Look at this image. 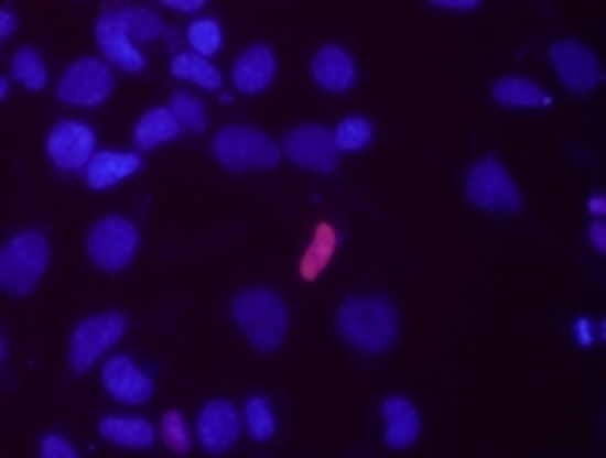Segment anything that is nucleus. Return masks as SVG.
<instances>
[{
  "label": "nucleus",
  "mask_w": 606,
  "mask_h": 458,
  "mask_svg": "<svg viewBox=\"0 0 606 458\" xmlns=\"http://www.w3.org/2000/svg\"><path fill=\"white\" fill-rule=\"evenodd\" d=\"M335 250H338V231L328 221H320L316 231H313V238L306 243V250H303L301 265H297L303 282H316L328 269V263H332Z\"/></svg>",
  "instance_id": "obj_18"
},
{
  "label": "nucleus",
  "mask_w": 606,
  "mask_h": 458,
  "mask_svg": "<svg viewBox=\"0 0 606 458\" xmlns=\"http://www.w3.org/2000/svg\"><path fill=\"white\" fill-rule=\"evenodd\" d=\"M47 155L61 171L89 168L95 155V133L89 123L61 121L47 137Z\"/></svg>",
  "instance_id": "obj_10"
},
{
  "label": "nucleus",
  "mask_w": 606,
  "mask_h": 458,
  "mask_svg": "<svg viewBox=\"0 0 606 458\" xmlns=\"http://www.w3.org/2000/svg\"><path fill=\"white\" fill-rule=\"evenodd\" d=\"M281 152H284L294 165H301V168L323 171V174L338 168L335 133H328V127H323V123H303V127H294V130L284 137Z\"/></svg>",
  "instance_id": "obj_9"
},
{
  "label": "nucleus",
  "mask_w": 606,
  "mask_h": 458,
  "mask_svg": "<svg viewBox=\"0 0 606 458\" xmlns=\"http://www.w3.org/2000/svg\"><path fill=\"white\" fill-rule=\"evenodd\" d=\"M115 13L133 42H152V39H159L164 32L162 17H155L145 7H115Z\"/></svg>",
  "instance_id": "obj_23"
},
{
  "label": "nucleus",
  "mask_w": 606,
  "mask_h": 458,
  "mask_svg": "<svg viewBox=\"0 0 606 458\" xmlns=\"http://www.w3.org/2000/svg\"><path fill=\"white\" fill-rule=\"evenodd\" d=\"M140 168L142 155H137V152H95L89 168H86V181L93 190H108Z\"/></svg>",
  "instance_id": "obj_16"
},
{
  "label": "nucleus",
  "mask_w": 606,
  "mask_h": 458,
  "mask_svg": "<svg viewBox=\"0 0 606 458\" xmlns=\"http://www.w3.org/2000/svg\"><path fill=\"white\" fill-rule=\"evenodd\" d=\"M493 98L506 108H547L553 105V98L547 96L537 83L521 79V76H502L493 86Z\"/></svg>",
  "instance_id": "obj_21"
},
{
  "label": "nucleus",
  "mask_w": 606,
  "mask_h": 458,
  "mask_svg": "<svg viewBox=\"0 0 606 458\" xmlns=\"http://www.w3.org/2000/svg\"><path fill=\"white\" fill-rule=\"evenodd\" d=\"M115 89V76L108 70V64L83 57L71 64L64 76L57 79V101L64 105H79V108H95Z\"/></svg>",
  "instance_id": "obj_6"
},
{
  "label": "nucleus",
  "mask_w": 606,
  "mask_h": 458,
  "mask_svg": "<svg viewBox=\"0 0 606 458\" xmlns=\"http://www.w3.org/2000/svg\"><path fill=\"white\" fill-rule=\"evenodd\" d=\"M212 155L228 171H269L284 155L275 140L253 127H228L212 140Z\"/></svg>",
  "instance_id": "obj_4"
},
{
  "label": "nucleus",
  "mask_w": 606,
  "mask_h": 458,
  "mask_svg": "<svg viewBox=\"0 0 606 458\" xmlns=\"http://www.w3.org/2000/svg\"><path fill=\"white\" fill-rule=\"evenodd\" d=\"M101 436L115 446H127V449H149L155 443V430L149 421L140 417H101L98 424Z\"/></svg>",
  "instance_id": "obj_20"
},
{
  "label": "nucleus",
  "mask_w": 606,
  "mask_h": 458,
  "mask_svg": "<svg viewBox=\"0 0 606 458\" xmlns=\"http://www.w3.org/2000/svg\"><path fill=\"white\" fill-rule=\"evenodd\" d=\"M374 140V123L364 118H345L335 130V145L338 152H357Z\"/></svg>",
  "instance_id": "obj_28"
},
{
  "label": "nucleus",
  "mask_w": 606,
  "mask_h": 458,
  "mask_svg": "<svg viewBox=\"0 0 606 458\" xmlns=\"http://www.w3.org/2000/svg\"><path fill=\"white\" fill-rule=\"evenodd\" d=\"M95 39L101 51L108 54V61L127 73H140L145 67V57L140 54V48L133 45V39L127 35L123 23L117 20L115 7H108L101 17H98V29H95Z\"/></svg>",
  "instance_id": "obj_12"
},
{
  "label": "nucleus",
  "mask_w": 606,
  "mask_h": 458,
  "mask_svg": "<svg viewBox=\"0 0 606 458\" xmlns=\"http://www.w3.org/2000/svg\"><path fill=\"white\" fill-rule=\"evenodd\" d=\"M187 42L190 48L196 51V54H203V61L212 57L215 51L221 48V25L215 23V20H199V23H193L187 29Z\"/></svg>",
  "instance_id": "obj_29"
},
{
  "label": "nucleus",
  "mask_w": 606,
  "mask_h": 458,
  "mask_svg": "<svg viewBox=\"0 0 606 458\" xmlns=\"http://www.w3.org/2000/svg\"><path fill=\"white\" fill-rule=\"evenodd\" d=\"M382 421H386V443L392 449H408L420 430V417L411 402L404 399H386L382 402Z\"/></svg>",
  "instance_id": "obj_19"
},
{
  "label": "nucleus",
  "mask_w": 606,
  "mask_h": 458,
  "mask_svg": "<svg viewBox=\"0 0 606 458\" xmlns=\"http://www.w3.org/2000/svg\"><path fill=\"white\" fill-rule=\"evenodd\" d=\"M171 73L177 76V79H190V83H196V86H203V89H218L221 86V73L212 67L209 61H203L199 54H177L174 61H171Z\"/></svg>",
  "instance_id": "obj_24"
},
{
  "label": "nucleus",
  "mask_w": 606,
  "mask_h": 458,
  "mask_svg": "<svg viewBox=\"0 0 606 458\" xmlns=\"http://www.w3.org/2000/svg\"><path fill=\"white\" fill-rule=\"evenodd\" d=\"M231 76L240 92H262L275 76V54L266 45H253L234 61Z\"/></svg>",
  "instance_id": "obj_15"
},
{
  "label": "nucleus",
  "mask_w": 606,
  "mask_h": 458,
  "mask_svg": "<svg viewBox=\"0 0 606 458\" xmlns=\"http://www.w3.org/2000/svg\"><path fill=\"white\" fill-rule=\"evenodd\" d=\"M42 458H76V449L64 436H45L42 439Z\"/></svg>",
  "instance_id": "obj_31"
},
{
  "label": "nucleus",
  "mask_w": 606,
  "mask_h": 458,
  "mask_svg": "<svg viewBox=\"0 0 606 458\" xmlns=\"http://www.w3.org/2000/svg\"><path fill=\"white\" fill-rule=\"evenodd\" d=\"M177 133H184L177 118H174L167 108H152V111H145L140 118V123H137L133 140H137V149H159V145L167 143V140H174Z\"/></svg>",
  "instance_id": "obj_22"
},
{
  "label": "nucleus",
  "mask_w": 606,
  "mask_h": 458,
  "mask_svg": "<svg viewBox=\"0 0 606 458\" xmlns=\"http://www.w3.org/2000/svg\"><path fill=\"white\" fill-rule=\"evenodd\" d=\"M467 199L487 212H515L521 209V194L496 159H484L467 174Z\"/></svg>",
  "instance_id": "obj_7"
},
{
  "label": "nucleus",
  "mask_w": 606,
  "mask_h": 458,
  "mask_svg": "<svg viewBox=\"0 0 606 458\" xmlns=\"http://www.w3.org/2000/svg\"><path fill=\"white\" fill-rule=\"evenodd\" d=\"M13 32H17V17L10 10H3L0 13V39H10Z\"/></svg>",
  "instance_id": "obj_33"
},
{
  "label": "nucleus",
  "mask_w": 606,
  "mask_h": 458,
  "mask_svg": "<svg viewBox=\"0 0 606 458\" xmlns=\"http://www.w3.org/2000/svg\"><path fill=\"white\" fill-rule=\"evenodd\" d=\"M51 247L42 231H23L0 253V288L13 297H25L45 275Z\"/></svg>",
  "instance_id": "obj_3"
},
{
  "label": "nucleus",
  "mask_w": 606,
  "mask_h": 458,
  "mask_svg": "<svg viewBox=\"0 0 606 458\" xmlns=\"http://www.w3.org/2000/svg\"><path fill=\"white\" fill-rule=\"evenodd\" d=\"M162 439L164 446L177 456H187L190 452V436H187V424H184V414L177 411H167L162 417Z\"/></svg>",
  "instance_id": "obj_30"
},
{
  "label": "nucleus",
  "mask_w": 606,
  "mask_h": 458,
  "mask_svg": "<svg viewBox=\"0 0 606 458\" xmlns=\"http://www.w3.org/2000/svg\"><path fill=\"white\" fill-rule=\"evenodd\" d=\"M101 377H105V389L123 405H145L155 392V383L130 358H111L105 363Z\"/></svg>",
  "instance_id": "obj_13"
},
{
  "label": "nucleus",
  "mask_w": 606,
  "mask_h": 458,
  "mask_svg": "<svg viewBox=\"0 0 606 458\" xmlns=\"http://www.w3.org/2000/svg\"><path fill=\"white\" fill-rule=\"evenodd\" d=\"M433 7H448V10H474L477 0H433Z\"/></svg>",
  "instance_id": "obj_34"
},
{
  "label": "nucleus",
  "mask_w": 606,
  "mask_h": 458,
  "mask_svg": "<svg viewBox=\"0 0 606 458\" xmlns=\"http://www.w3.org/2000/svg\"><path fill=\"white\" fill-rule=\"evenodd\" d=\"M550 61L560 73V79L565 83V89L572 92H591L600 83V64L591 54V48H584L578 42H556L550 48Z\"/></svg>",
  "instance_id": "obj_11"
},
{
  "label": "nucleus",
  "mask_w": 606,
  "mask_h": 458,
  "mask_svg": "<svg viewBox=\"0 0 606 458\" xmlns=\"http://www.w3.org/2000/svg\"><path fill=\"white\" fill-rule=\"evenodd\" d=\"M591 212H594V216H604V212H606L604 196H591Z\"/></svg>",
  "instance_id": "obj_36"
},
{
  "label": "nucleus",
  "mask_w": 606,
  "mask_h": 458,
  "mask_svg": "<svg viewBox=\"0 0 606 458\" xmlns=\"http://www.w3.org/2000/svg\"><path fill=\"white\" fill-rule=\"evenodd\" d=\"M587 238L594 243V250L597 253H606V225L604 221H594L591 228H587Z\"/></svg>",
  "instance_id": "obj_32"
},
{
  "label": "nucleus",
  "mask_w": 606,
  "mask_h": 458,
  "mask_svg": "<svg viewBox=\"0 0 606 458\" xmlns=\"http://www.w3.org/2000/svg\"><path fill=\"white\" fill-rule=\"evenodd\" d=\"M167 105H171L167 111L177 118L184 133H203V130H206V105L196 96H190V92H174V96L167 98Z\"/></svg>",
  "instance_id": "obj_25"
},
{
  "label": "nucleus",
  "mask_w": 606,
  "mask_h": 458,
  "mask_svg": "<svg viewBox=\"0 0 606 458\" xmlns=\"http://www.w3.org/2000/svg\"><path fill=\"white\" fill-rule=\"evenodd\" d=\"M313 79L328 89V92H345L354 86L357 79V70H354V61L345 48L338 45H326V48L316 51L313 57Z\"/></svg>",
  "instance_id": "obj_17"
},
{
  "label": "nucleus",
  "mask_w": 606,
  "mask_h": 458,
  "mask_svg": "<svg viewBox=\"0 0 606 458\" xmlns=\"http://www.w3.org/2000/svg\"><path fill=\"white\" fill-rule=\"evenodd\" d=\"M137 225L127 221V218L111 216L101 218L89 235V257L98 269H108V272H120L127 269L133 253H137Z\"/></svg>",
  "instance_id": "obj_8"
},
{
  "label": "nucleus",
  "mask_w": 606,
  "mask_h": 458,
  "mask_svg": "<svg viewBox=\"0 0 606 458\" xmlns=\"http://www.w3.org/2000/svg\"><path fill=\"white\" fill-rule=\"evenodd\" d=\"M10 70H13V79H17L20 86H25V89H45L47 86V70L35 48L17 51Z\"/></svg>",
  "instance_id": "obj_26"
},
{
  "label": "nucleus",
  "mask_w": 606,
  "mask_h": 458,
  "mask_svg": "<svg viewBox=\"0 0 606 458\" xmlns=\"http://www.w3.org/2000/svg\"><path fill=\"white\" fill-rule=\"evenodd\" d=\"M338 336L364 355H382L396 345L398 314L386 297H348L335 316Z\"/></svg>",
  "instance_id": "obj_1"
},
{
  "label": "nucleus",
  "mask_w": 606,
  "mask_h": 458,
  "mask_svg": "<svg viewBox=\"0 0 606 458\" xmlns=\"http://www.w3.org/2000/svg\"><path fill=\"white\" fill-rule=\"evenodd\" d=\"M164 7H174V10H199L203 7V0H162Z\"/></svg>",
  "instance_id": "obj_35"
},
{
  "label": "nucleus",
  "mask_w": 606,
  "mask_h": 458,
  "mask_svg": "<svg viewBox=\"0 0 606 458\" xmlns=\"http://www.w3.org/2000/svg\"><path fill=\"white\" fill-rule=\"evenodd\" d=\"M240 434V414L231 402H209L199 414V443L212 456L228 452Z\"/></svg>",
  "instance_id": "obj_14"
},
{
  "label": "nucleus",
  "mask_w": 606,
  "mask_h": 458,
  "mask_svg": "<svg viewBox=\"0 0 606 458\" xmlns=\"http://www.w3.org/2000/svg\"><path fill=\"white\" fill-rule=\"evenodd\" d=\"M127 332V316L123 314H98L83 319L71 338V367L76 373H86L111 345L120 341V336Z\"/></svg>",
  "instance_id": "obj_5"
},
{
  "label": "nucleus",
  "mask_w": 606,
  "mask_h": 458,
  "mask_svg": "<svg viewBox=\"0 0 606 458\" xmlns=\"http://www.w3.org/2000/svg\"><path fill=\"white\" fill-rule=\"evenodd\" d=\"M234 323L259 351H275L288 332V307L275 291H240L231 304Z\"/></svg>",
  "instance_id": "obj_2"
},
{
  "label": "nucleus",
  "mask_w": 606,
  "mask_h": 458,
  "mask_svg": "<svg viewBox=\"0 0 606 458\" xmlns=\"http://www.w3.org/2000/svg\"><path fill=\"white\" fill-rule=\"evenodd\" d=\"M247 427H250V436L266 443L275 434V414H272V402L266 395H257L247 402Z\"/></svg>",
  "instance_id": "obj_27"
}]
</instances>
